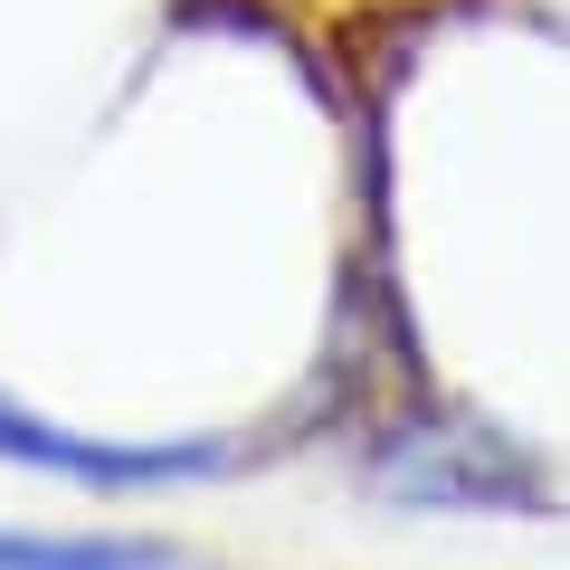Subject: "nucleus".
<instances>
[{
	"instance_id": "1",
	"label": "nucleus",
	"mask_w": 570,
	"mask_h": 570,
	"mask_svg": "<svg viewBox=\"0 0 570 570\" xmlns=\"http://www.w3.org/2000/svg\"><path fill=\"white\" fill-rule=\"evenodd\" d=\"M362 485L400 513H542L551 475L485 419H400L362 448Z\"/></svg>"
},
{
	"instance_id": "2",
	"label": "nucleus",
	"mask_w": 570,
	"mask_h": 570,
	"mask_svg": "<svg viewBox=\"0 0 570 570\" xmlns=\"http://www.w3.org/2000/svg\"><path fill=\"white\" fill-rule=\"evenodd\" d=\"M0 456L10 466H39V475H67V485H181V475H219L228 448L209 438H181V448H105V438H77V428H48L29 409L0 400Z\"/></svg>"
},
{
	"instance_id": "3",
	"label": "nucleus",
	"mask_w": 570,
	"mask_h": 570,
	"mask_svg": "<svg viewBox=\"0 0 570 570\" xmlns=\"http://www.w3.org/2000/svg\"><path fill=\"white\" fill-rule=\"evenodd\" d=\"M0 570H200L153 532H0Z\"/></svg>"
}]
</instances>
